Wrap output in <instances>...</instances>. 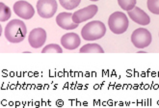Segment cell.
I'll use <instances>...</instances> for the list:
<instances>
[{
    "label": "cell",
    "mask_w": 159,
    "mask_h": 108,
    "mask_svg": "<svg viewBox=\"0 0 159 108\" xmlns=\"http://www.w3.org/2000/svg\"><path fill=\"white\" fill-rule=\"evenodd\" d=\"M26 33V25L20 20H13L8 22L4 30L5 38L12 43H21L25 39Z\"/></svg>",
    "instance_id": "6da1fadb"
},
{
    "label": "cell",
    "mask_w": 159,
    "mask_h": 108,
    "mask_svg": "<svg viewBox=\"0 0 159 108\" xmlns=\"http://www.w3.org/2000/svg\"><path fill=\"white\" fill-rule=\"evenodd\" d=\"M106 33V26L99 20H93L83 26L81 30L82 38L86 41H96L101 39Z\"/></svg>",
    "instance_id": "7a4b0ae2"
},
{
    "label": "cell",
    "mask_w": 159,
    "mask_h": 108,
    "mask_svg": "<svg viewBox=\"0 0 159 108\" xmlns=\"http://www.w3.org/2000/svg\"><path fill=\"white\" fill-rule=\"evenodd\" d=\"M109 29L114 34H124L129 26L127 16L123 12H115L108 19Z\"/></svg>",
    "instance_id": "3957f363"
},
{
    "label": "cell",
    "mask_w": 159,
    "mask_h": 108,
    "mask_svg": "<svg viewBox=\"0 0 159 108\" xmlns=\"http://www.w3.org/2000/svg\"><path fill=\"white\" fill-rule=\"evenodd\" d=\"M152 34L146 28H138L133 31L131 35V43L139 49L146 48L152 43Z\"/></svg>",
    "instance_id": "277c9868"
},
{
    "label": "cell",
    "mask_w": 159,
    "mask_h": 108,
    "mask_svg": "<svg viewBox=\"0 0 159 108\" xmlns=\"http://www.w3.org/2000/svg\"><path fill=\"white\" fill-rule=\"evenodd\" d=\"M58 5L56 0H39L37 2V11L43 19H50L57 12Z\"/></svg>",
    "instance_id": "5b68a950"
},
{
    "label": "cell",
    "mask_w": 159,
    "mask_h": 108,
    "mask_svg": "<svg viewBox=\"0 0 159 108\" xmlns=\"http://www.w3.org/2000/svg\"><path fill=\"white\" fill-rule=\"evenodd\" d=\"M98 11V8L97 5H89L86 8L80 9V10L74 12L72 14V20L79 24L81 22H84L88 20L93 19V16L97 15Z\"/></svg>",
    "instance_id": "8992f818"
},
{
    "label": "cell",
    "mask_w": 159,
    "mask_h": 108,
    "mask_svg": "<svg viewBox=\"0 0 159 108\" xmlns=\"http://www.w3.org/2000/svg\"><path fill=\"white\" fill-rule=\"evenodd\" d=\"M14 12L16 16L23 20H30L35 15V10L33 6L24 0H20L14 4Z\"/></svg>",
    "instance_id": "52a82bcc"
},
{
    "label": "cell",
    "mask_w": 159,
    "mask_h": 108,
    "mask_svg": "<svg viewBox=\"0 0 159 108\" xmlns=\"http://www.w3.org/2000/svg\"><path fill=\"white\" fill-rule=\"evenodd\" d=\"M46 31L43 28H35L33 29L29 36H28V42L33 48H40L43 47V44L46 41Z\"/></svg>",
    "instance_id": "ba28073f"
},
{
    "label": "cell",
    "mask_w": 159,
    "mask_h": 108,
    "mask_svg": "<svg viewBox=\"0 0 159 108\" xmlns=\"http://www.w3.org/2000/svg\"><path fill=\"white\" fill-rule=\"evenodd\" d=\"M56 23L65 30H73L79 25L72 20V14L67 12L60 13L56 16Z\"/></svg>",
    "instance_id": "9c48e42d"
},
{
    "label": "cell",
    "mask_w": 159,
    "mask_h": 108,
    "mask_svg": "<svg viewBox=\"0 0 159 108\" xmlns=\"http://www.w3.org/2000/svg\"><path fill=\"white\" fill-rule=\"evenodd\" d=\"M127 16H129L131 20H133L135 23L141 25H148L151 23V19H149L148 15L139 7H135L131 11H128Z\"/></svg>",
    "instance_id": "30bf717a"
},
{
    "label": "cell",
    "mask_w": 159,
    "mask_h": 108,
    "mask_svg": "<svg viewBox=\"0 0 159 108\" xmlns=\"http://www.w3.org/2000/svg\"><path fill=\"white\" fill-rule=\"evenodd\" d=\"M80 43H81V41H80L79 36L76 33H73V32L65 34L61 38L62 47H64L66 49H70V50L77 48L80 46Z\"/></svg>",
    "instance_id": "8fae6325"
},
{
    "label": "cell",
    "mask_w": 159,
    "mask_h": 108,
    "mask_svg": "<svg viewBox=\"0 0 159 108\" xmlns=\"http://www.w3.org/2000/svg\"><path fill=\"white\" fill-rule=\"evenodd\" d=\"M80 53H104V50L98 43H87L80 48Z\"/></svg>",
    "instance_id": "7c38bea8"
},
{
    "label": "cell",
    "mask_w": 159,
    "mask_h": 108,
    "mask_svg": "<svg viewBox=\"0 0 159 108\" xmlns=\"http://www.w3.org/2000/svg\"><path fill=\"white\" fill-rule=\"evenodd\" d=\"M12 16L10 8L6 6L3 2L0 3V21H7Z\"/></svg>",
    "instance_id": "4fadbf2b"
},
{
    "label": "cell",
    "mask_w": 159,
    "mask_h": 108,
    "mask_svg": "<svg viewBox=\"0 0 159 108\" xmlns=\"http://www.w3.org/2000/svg\"><path fill=\"white\" fill-rule=\"evenodd\" d=\"M137 0H118L119 6L123 9L124 11H131L132 9L136 7Z\"/></svg>",
    "instance_id": "5bb4252c"
},
{
    "label": "cell",
    "mask_w": 159,
    "mask_h": 108,
    "mask_svg": "<svg viewBox=\"0 0 159 108\" xmlns=\"http://www.w3.org/2000/svg\"><path fill=\"white\" fill-rule=\"evenodd\" d=\"M59 2L66 10H73L79 6L81 0H59Z\"/></svg>",
    "instance_id": "9a60e30c"
},
{
    "label": "cell",
    "mask_w": 159,
    "mask_h": 108,
    "mask_svg": "<svg viewBox=\"0 0 159 108\" xmlns=\"http://www.w3.org/2000/svg\"><path fill=\"white\" fill-rule=\"evenodd\" d=\"M43 53H62V47L57 43H50L44 47L42 50Z\"/></svg>",
    "instance_id": "2e32d148"
},
{
    "label": "cell",
    "mask_w": 159,
    "mask_h": 108,
    "mask_svg": "<svg viewBox=\"0 0 159 108\" xmlns=\"http://www.w3.org/2000/svg\"><path fill=\"white\" fill-rule=\"evenodd\" d=\"M148 9L154 15H159V0H148Z\"/></svg>",
    "instance_id": "e0dca14e"
},
{
    "label": "cell",
    "mask_w": 159,
    "mask_h": 108,
    "mask_svg": "<svg viewBox=\"0 0 159 108\" xmlns=\"http://www.w3.org/2000/svg\"><path fill=\"white\" fill-rule=\"evenodd\" d=\"M90 1H98V0H90Z\"/></svg>",
    "instance_id": "ac0fdd59"
}]
</instances>
